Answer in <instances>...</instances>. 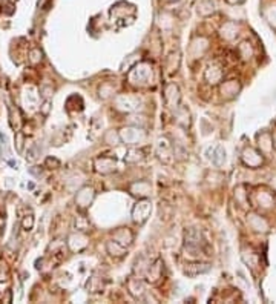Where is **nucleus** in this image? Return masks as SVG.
<instances>
[{
  "mask_svg": "<svg viewBox=\"0 0 276 304\" xmlns=\"http://www.w3.org/2000/svg\"><path fill=\"white\" fill-rule=\"evenodd\" d=\"M243 160H244V163H246L247 166H250V168H256V166H259V165H262V157H261V154H259V152H256L255 149H252V147H249V149L244 150Z\"/></svg>",
  "mask_w": 276,
  "mask_h": 304,
  "instance_id": "nucleus-1",
  "label": "nucleus"
},
{
  "mask_svg": "<svg viewBox=\"0 0 276 304\" xmlns=\"http://www.w3.org/2000/svg\"><path fill=\"white\" fill-rule=\"evenodd\" d=\"M243 0H227V4H230V5H236V4H241Z\"/></svg>",
  "mask_w": 276,
  "mask_h": 304,
  "instance_id": "nucleus-3",
  "label": "nucleus"
},
{
  "mask_svg": "<svg viewBox=\"0 0 276 304\" xmlns=\"http://www.w3.org/2000/svg\"><path fill=\"white\" fill-rule=\"evenodd\" d=\"M259 141H262V144L259 143V147L262 149V150H265V152H268L270 149H271V138H270V135L268 134H264V135H259Z\"/></svg>",
  "mask_w": 276,
  "mask_h": 304,
  "instance_id": "nucleus-2",
  "label": "nucleus"
},
{
  "mask_svg": "<svg viewBox=\"0 0 276 304\" xmlns=\"http://www.w3.org/2000/svg\"><path fill=\"white\" fill-rule=\"evenodd\" d=\"M271 184H273V187L276 189V178H274V181H271Z\"/></svg>",
  "mask_w": 276,
  "mask_h": 304,
  "instance_id": "nucleus-4",
  "label": "nucleus"
}]
</instances>
